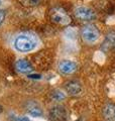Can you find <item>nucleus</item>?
I'll use <instances>...</instances> for the list:
<instances>
[{
  "mask_svg": "<svg viewBox=\"0 0 115 121\" xmlns=\"http://www.w3.org/2000/svg\"><path fill=\"white\" fill-rule=\"evenodd\" d=\"M14 47L18 52H30L36 47L35 37L29 35H20L14 40Z\"/></svg>",
  "mask_w": 115,
  "mask_h": 121,
  "instance_id": "obj_1",
  "label": "nucleus"
},
{
  "mask_svg": "<svg viewBox=\"0 0 115 121\" xmlns=\"http://www.w3.org/2000/svg\"><path fill=\"white\" fill-rule=\"evenodd\" d=\"M49 16H51V20L53 23L60 25H68L71 23V17L69 16V14L66 11L60 7H56V8L52 9Z\"/></svg>",
  "mask_w": 115,
  "mask_h": 121,
  "instance_id": "obj_2",
  "label": "nucleus"
},
{
  "mask_svg": "<svg viewBox=\"0 0 115 121\" xmlns=\"http://www.w3.org/2000/svg\"><path fill=\"white\" fill-rule=\"evenodd\" d=\"M99 36H100V32L94 24H88L82 29V39L86 43H95L99 39Z\"/></svg>",
  "mask_w": 115,
  "mask_h": 121,
  "instance_id": "obj_3",
  "label": "nucleus"
},
{
  "mask_svg": "<svg viewBox=\"0 0 115 121\" xmlns=\"http://www.w3.org/2000/svg\"><path fill=\"white\" fill-rule=\"evenodd\" d=\"M75 16L82 21H90L95 19L96 13L93 9L86 6H80L75 10Z\"/></svg>",
  "mask_w": 115,
  "mask_h": 121,
  "instance_id": "obj_4",
  "label": "nucleus"
},
{
  "mask_svg": "<svg viewBox=\"0 0 115 121\" xmlns=\"http://www.w3.org/2000/svg\"><path fill=\"white\" fill-rule=\"evenodd\" d=\"M51 121H67V111L63 106H55L49 111Z\"/></svg>",
  "mask_w": 115,
  "mask_h": 121,
  "instance_id": "obj_5",
  "label": "nucleus"
},
{
  "mask_svg": "<svg viewBox=\"0 0 115 121\" xmlns=\"http://www.w3.org/2000/svg\"><path fill=\"white\" fill-rule=\"evenodd\" d=\"M59 69L64 74H72L77 70V64L72 60H63L60 63Z\"/></svg>",
  "mask_w": 115,
  "mask_h": 121,
  "instance_id": "obj_6",
  "label": "nucleus"
},
{
  "mask_svg": "<svg viewBox=\"0 0 115 121\" xmlns=\"http://www.w3.org/2000/svg\"><path fill=\"white\" fill-rule=\"evenodd\" d=\"M66 90L70 95L78 96L82 91V87H81V85H80V83H78L77 81H71V82L67 83Z\"/></svg>",
  "mask_w": 115,
  "mask_h": 121,
  "instance_id": "obj_7",
  "label": "nucleus"
},
{
  "mask_svg": "<svg viewBox=\"0 0 115 121\" xmlns=\"http://www.w3.org/2000/svg\"><path fill=\"white\" fill-rule=\"evenodd\" d=\"M115 48V32H110L108 35L106 36L104 43H102L101 50L103 52H108L111 48Z\"/></svg>",
  "mask_w": 115,
  "mask_h": 121,
  "instance_id": "obj_8",
  "label": "nucleus"
},
{
  "mask_svg": "<svg viewBox=\"0 0 115 121\" xmlns=\"http://www.w3.org/2000/svg\"><path fill=\"white\" fill-rule=\"evenodd\" d=\"M15 67H16L17 71L21 72V73H28L32 70V67L31 65L27 62L26 60H18L16 64H15Z\"/></svg>",
  "mask_w": 115,
  "mask_h": 121,
  "instance_id": "obj_9",
  "label": "nucleus"
},
{
  "mask_svg": "<svg viewBox=\"0 0 115 121\" xmlns=\"http://www.w3.org/2000/svg\"><path fill=\"white\" fill-rule=\"evenodd\" d=\"M103 114L106 117V119L109 121H115V105L114 104H108L105 106Z\"/></svg>",
  "mask_w": 115,
  "mask_h": 121,
  "instance_id": "obj_10",
  "label": "nucleus"
},
{
  "mask_svg": "<svg viewBox=\"0 0 115 121\" xmlns=\"http://www.w3.org/2000/svg\"><path fill=\"white\" fill-rule=\"evenodd\" d=\"M27 112L31 116H34V117H40V116L43 115V111H41V109L38 107L35 103L28 104V106H27Z\"/></svg>",
  "mask_w": 115,
  "mask_h": 121,
  "instance_id": "obj_11",
  "label": "nucleus"
},
{
  "mask_svg": "<svg viewBox=\"0 0 115 121\" xmlns=\"http://www.w3.org/2000/svg\"><path fill=\"white\" fill-rule=\"evenodd\" d=\"M21 4L25 7H35L43 2V0H20Z\"/></svg>",
  "mask_w": 115,
  "mask_h": 121,
  "instance_id": "obj_12",
  "label": "nucleus"
},
{
  "mask_svg": "<svg viewBox=\"0 0 115 121\" xmlns=\"http://www.w3.org/2000/svg\"><path fill=\"white\" fill-rule=\"evenodd\" d=\"M51 98L55 101H61V100L65 99V94L63 92H61L60 90H55V91L52 92Z\"/></svg>",
  "mask_w": 115,
  "mask_h": 121,
  "instance_id": "obj_13",
  "label": "nucleus"
},
{
  "mask_svg": "<svg viewBox=\"0 0 115 121\" xmlns=\"http://www.w3.org/2000/svg\"><path fill=\"white\" fill-rule=\"evenodd\" d=\"M4 17H5V12L3 10H0V25L2 24L3 20H4Z\"/></svg>",
  "mask_w": 115,
  "mask_h": 121,
  "instance_id": "obj_14",
  "label": "nucleus"
},
{
  "mask_svg": "<svg viewBox=\"0 0 115 121\" xmlns=\"http://www.w3.org/2000/svg\"><path fill=\"white\" fill-rule=\"evenodd\" d=\"M28 78H31V79H40V75H28Z\"/></svg>",
  "mask_w": 115,
  "mask_h": 121,
  "instance_id": "obj_15",
  "label": "nucleus"
},
{
  "mask_svg": "<svg viewBox=\"0 0 115 121\" xmlns=\"http://www.w3.org/2000/svg\"><path fill=\"white\" fill-rule=\"evenodd\" d=\"M19 121H30L28 118H26V117H20V118H18Z\"/></svg>",
  "mask_w": 115,
  "mask_h": 121,
  "instance_id": "obj_16",
  "label": "nucleus"
},
{
  "mask_svg": "<svg viewBox=\"0 0 115 121\" xmlns=\"http://www.w3.org/2000/svg\"><path fill=\"white\" fill-rule=\"evenodd\" d=\"M2 110H3V108H2V106H1V105H0V113H1V112H2Z\"/></svg>",
  "mask_w": 115,
  "mask_h": 121,
  "instance_id": "obj_17",
  "label": "nucleus"
},
{
  "mask_svg": "<svg viewBox=\"0 0 115 121\" xmlns=\"http://www.w3.org/2000/svg\"><path fill=\"white\" fill-rule=\"evenodd\" d=\"M0 5H1V0H0Z\"/></svg>",
  "mask_w": 115,
  "mask_h": 121,
  "instance_id": "obj_18",
  "label": "nucleus"
},
{
  "mask_svg": "<svg viewBox=\"0 0 115 121\" xmlns=\"http://www.w3.org/2000/svg\"><path fill=\"white\" fill-rule=\"evenodd\" d=\"M78 121H82V120H78Z\"/></svg>",
  "mask_w": 115,
  "mask_h": 121,
  "instance_id": "obj_19",
  "label": "nucleus"
}]
</instances>
